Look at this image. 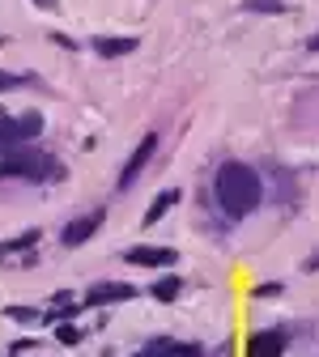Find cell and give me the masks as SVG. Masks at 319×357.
Returning a JSON list of instances; mask_svg holds the SVG:
<instances>
[{"label":"cell","instance_id":"obj_1","mask_svg":"<svg viewBox=\"0 0 319 357\" xmlns=\"http://www.w3.org/2000/svg\"><path fill=\"white\" fill-rule=\"evenodd\" d=\"M213 192H217V204L225 208V217H247L260 208V174L247 166V162H221L217 166V178H213Z\"/></svg>","mask_w":319,"mask_h":357},{"label":"cell","instance_id":"obj_2","mask_svg":"<svg viewBox=\"0 0 319 357\" xmlns=\"http://www.w3.org/2000/svg\"><path fill=\"white\" fill-rule=\"evenodd\" d=\"M0 174L5 178H47V174H60V166L38 149H9L0 158Z\"/></svg>","mask_w":319,"mask_h":357},{"label":"cell","instance_id":"obj_3","mask_svg":"<svg viewBox=\"0 0 319 357\" xmlns=\"http://www.w3.org/2000/svg\"><path fill=\"white\" fill-rule=\"evenodd\" d=\"M154 153H158V137H154V132H145V137H141V145H136V149H132V158L124 162V170H119V183H115V188H119V192H128V188L136 183V178L145 174V166H149V158H154Z\"/></svg>","mask_w":319,"mask_h":357},{"label":"cell","instance_id":"obj_4","mask_svg":"<svg viewBox=\"0 0 319 357\" xmlns=\"http://www.w3.org/2000/svg\"><path fill=\"white\" fill-rule=\"evenodd\" d=\"M103 217H107V213H103V208H94V213H85V217L68 221V226H64V234H60V243H64V247H81V243H89V238L98 234Z\"/></svg>","mask_w":319,"mask_h":357},{"label":"cell","instance_id":"obj_5","mask_svg":"<svg viewBox=\"0 0 319 357\" xmlns=\"http://www.w3.org/2000/svg\"><path fill=\"white\" fill-rule=\"evenodd\" d=\"M124 259L136 264V268H170L179 259V251H170V247H132Z\"/></svg>","mask_w":319,"mask_h":357},{"label":"cell","instance_id":"obj_6","mask_svg":"<svg viewBox=\"0 0 319 357\" xmlns=\"http://www.w3.org/2000/svg\"><path fill=\"white\" fill-rule=\"evenodd\" d=\"M128 298H136L132 285H124V281H103V285H94V289L85 294V306H111V302H128Z\"/></svg>","mask_w":319,"mask_h":357},{"label":"cell","instance_id":"obj_7","mask_svg":"<svg viewBox=\"0 0 319 357\" xmlns=\"http://www.w3.org/2000/svg\"><path fill=\"white\" fill-rule=\"evenodd\" d=\"M285 332H255L247 340V357H281L285 353Z\"/></svg>","mask_w":319,"mask_h":357},{"label":"cell","instance_id":"obj_8","mask_svg":"<svg viewBox=\"0 0 319 357\" xmlns=\"http://www.w3.org/2000/svg\"><path fill=\"white\" fill-rule=\"evenodd\" d=\"M141 43H136L132 34H98L94 38V52L98 56H107V60H115V56H132Z\"/></svg>","mask_w":319,"mask_h":357},{"label":"cell","instance_id":"obj_9","mask_svg":"<svg viewBox=\"0 0 319 357\" xmlns=\"http://www.w3.org/2000/svg\"><path fill=\"white\" fill-rule=\"evenodd\" d=\"M179 196H184L179 188H166V192H162V196H158V200L145 208V226H158V221H162V217H166V213L179 204Z\"/></svg>","mask_w":319,"mask_h":357},{"label":"cell","instance_id":"obj_10","mask_svg":"<svg viewBox=\"0 0 319 357\" xmlns=\"http://www.w3.org/2000/svg\"><path fill=\"white\" fill-rule=\"evenodd\" d=\"M145 353H149V357H196L200 349H196V344H175V340H154Z\"/></svg>","mask_w":319,"mask_h":357},{"label":"cell","instance_id":"obj_11","mask_svg":"<svg viewBox=\"0 0 319 357\" xmlns=\"http://www.w3.org/2000/svg\"><path fill=\"white\" fill-rule=\"evenodd\" d=\"M22 145V132H17V119L13 115H5V111H0V149H17Z\"/></svg>","mask_w":319,"mask_h":357},{"label":"cell","instance_id":"obj_12","mask_svg":"<svg viewBox=\"0 0 319 357\" xmlns=\"http://www.w3.org/2000/svg\"><path fill=\"white\" fill-rule=\"evenodd\" d=\"M179 289H184V277H175V273H170V277H162L149 294H154L158 302H175V298H179Z\"/></svg>","mask_w":319,"mask_h":357},{"label":"cell","instance_id":"obj_13","mask_svg":"<svg viewBox=\"0 0 319 357\" xmlns=\"http://www.w3.org/2000/svg\"><path fill=\"white\" fill-rule=\"evenodd\" d=\"M17 132H22V145H26V141H34L38 132H43V115H38V111H26V115H17Z\"/></svg>","mask_w":319,"mask_h":357},{"label":"cell","instance_id":"obj_14","mask_svg":"<svg viewBox=\"0 0 319 357\" xmlns=\"http://www.w3.org/2000/svg\"><path fill=\"white\" fill-rule=\"evenodd\" d=\"M38 238H43L38 230H26V234H17V238H9V243H0V255H17V251H30Z\"/></svg>","mask_w":319,"mask_h":357},{"label":"cell","instance_id":"obj_15","mask_svg":"<svg viewBox=\"0 0 319 357\" xmlns=\"http://www.w3.org/2000/svg\"><path fill=\"white\" fill-rule=\"evenodd\" d=\"M243 9H247V13H272V17H277V13H285L290 5H285V0H243Z\"/></svg>","mask_w":319,"mask_h":357},{"label":"cell","instance_id":"obj_16","mask_svg":"<svg viewBox=\"0 0 319 357\" xmlns=\"http://www.w3.org/2000/svg\"><path fill=\"white\" fill-rule=\"evenodd\" d=\"M56 340L73 349V344H81V328H77V324H60V328H56Z\"/></svg>","mask_w":319,"mask_h":357},{"label":"cell","instance_id":"obj_17","mask_svg":"<svg viewBox=\"0 0 319 357\" xmlns=\"http://www.w3.org/2000/svg\"><path fill=\"white\" fill-rule=\"evenodd\" d=\"M5 315L17 319V324H30V319H38V310H30V306H5Z\"/></svg>","mask_w":319,"mask_h":357},{"label":"cell","instance_id":"obj_18","mask_svg":"<svg viewBox=\"0 0 319 357\" xmlns=\"http://www.w3.org/2000/svg\"><path fill=\"white\" fill-rule=\"evenodd\" d=\"M251 294H255V298H272V294H281V285H277V281H268V285H255Z\"/></svg>","mask_w":319,"mask_h":357},{"label":"cell","instance_id":"obj_19","mask_svg":"<svg viewBox=\"0 0 319 357\" xmlns=\"http://www.w3.org/2000/svg\"><path fill=\"white\" fill-rule=\"evenodd\" d=\"M13 85H22V77H13V73H0V89H13Z\"/></svg>","mask_w":319,"mask_h":357},{"label":"cell","instance_id":"obj_20","mask_svg":"<svg viewBox=\"0 0 319 357\" xmlns=\"http://www.w3.org/2000/svg\"><path fill=\"white\" fill-rule=\"evenodd\" d=\"M306 273H319V255H311V259H306Z\"/></svg>","mask_w":319,"mask_h":357},{"label":"cell","instance_id":"obj_21","mask_svg":"<svg viewBox=\"0 0 319 357\" xmlns=\"http://www.w3.org/2000/svg\"><path fill=\"white\" fill-rule=\"evenodd\" d=\"M306 52H319V34H311V38H306Z\"/></svg>","mask_w":319,"mask_h":357},{"label":"cell","instance_id":"obj_22","mask_svg":"<svg viewBox=\"0 0 319 357\" xmlns=\"http://www.w3.org/2000/svg\"><path fill=\"white\" fill-rule=\"evenodd\" d=\"M34 5H38V9H52V5H56V0H34Z\"/></svg>","mask_w":319,"mask_h":357},{"label":"cell","instance_id":"obj_23","mask_svg":"<svg viewBox=\"0 0 319 357\" xmlns=\"http://www.w3.org/2000/svg\"><path fill=\"white\" fill-rule=\"evenodd\" d=\"M136 357H149V353H136Z\"/></svg>","mask_w":319,"mask_h":357}]
</instances>
